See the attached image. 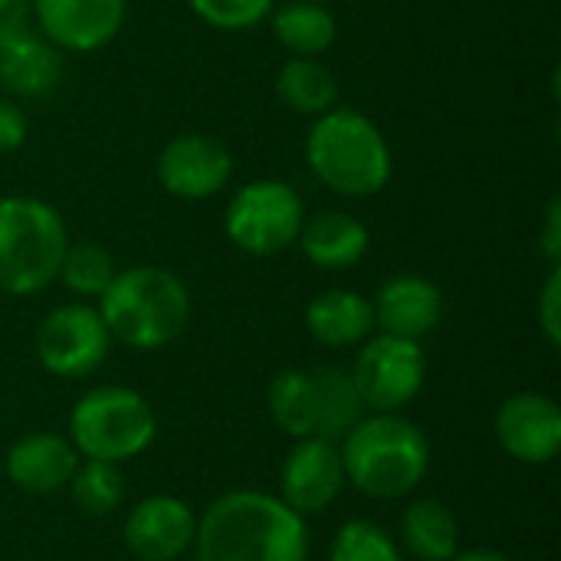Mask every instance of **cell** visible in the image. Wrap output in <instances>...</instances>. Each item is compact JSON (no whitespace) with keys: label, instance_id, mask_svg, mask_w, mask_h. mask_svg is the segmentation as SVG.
I'll use <instances>...</instances> for the list:
<instances>
[{"label":"cell","instance_id":"19","mask_svg":"<svg viewBox=\"0 0 561 561\" xmlns=\"http://www.w3.org/2000/svg\"><path fill=\"white\" fill-rule=\"evenodd\" d=\"M62 79V49L33 26L0 43V85L16 99H43Z\"/></svg>","mask_w":561,"mask_h":561},{"label":"cell","instance_id":"5","mask_svg":"<svg viewBox=\"0 0 561 561\" xmlns=\"http://www.w3.org/2000/svg\"><path fill=\"white\" fill-rule=\"evenodd\" d=\"M266 408L273 424L286 437H322L332 444H339L368 414L352 381V371L342 365L279 371L270 381Z\"/></svg>","mask_w":561,"mask_h":561},{"label":"cell","instance_id":"7","mask_svg":"<svg viewBox=\"0 0 561 561\" xmlns=\"http://www.w3.org/2000/svg\"><path fill=\"white\" fill-rule=\"evenodd\" d=\"M72 447L82 460L125 463L145 454L158 434L151 404L122 385H102L85 391L69 414Z\"/></svg>","mask_w":561,"mask_h":561},{"label":"cell","instance_id":"22","mask_svg":"<svg viewBox=\"0 0 561 561\" xmlns=\"http://www.w3.org/2000/svg\"><path fill=\"white\" fill-rule=\"evenodd\" d=\"M417 561H450L460 552V523L437 500H417L401 516V542Z\"/></svg>","mask_w":561,"mask_h":561},{"label":"cell","instance_id":"26","mask_svg":"<svg viewBox=\"0 0 561 561\" xmlns=\"http://www.w3.org/2000/svg\"><path fill=\"white\" fill-rule=\"evenodd\" d=\"M329 561H404L398 539L368 519L345 523L329 549Z\"/></svg>","mask_w":561,"mask_h":561},{"label":"cell","instance_id":"28","mask_svg":"<svg viewBox=\"0 0 561 561\" xmlns=\"http://www.w3.org/2000/svg\"><path fill=\"white\" fill-rule=\"evenodd\" d=\"M536 312H539V329H542L546 342H549L552 348H559L561 345V270L559 266H552V270H549V279H546V286H542V296H539Z\"/></svg>","mask_w":561,"mask_h":561},{"label":"cell","instance_id":"30","mask_svg":"<svg viewBox=\"0 0 561 561\" xmlns=\"http://www.w3.org/2000/svg\"><path fill=\"white\" fill-rule=\"evenodd\" d=\"M539 247L546 253V260L552 266H559L561 260V197H552L542 217V230H539Z\"/></svg>","mask_w":561,"mask_h":561},{"label":"cell","instance_id":"24","mask_svg":"<svg viewBox=\"0 0 561 561\" xmlns=\"http://www.w3.org/2000/svg\"><path fill=\"white\" fill-rule=\"evenodd\" d=\"M118 266H115V256L102 247V243H92V240H79L66 247L62 253V263H59V276L62 286L76 296V299H102V293L112 286Z\"/></svg>","mask_w":561,"mask_h":561},{"label":"cell","instance_id":"2","mask_svg":"<svg viewBox=\"0 0 561 561\" xmlns=\"http://www.w3.org/2000/svg\"><path fill=\"white\" fill-rule=\"evenodd\" d=\"M306 164L312 178L339 197H375L394 174L391 145L358 108H329L306 131Z\"/></svg>","mask_w":561,"mask_h":561},{"label":"cell","instance_id":"4","mask_svg":"<svg viewBox=\"0 0 561 561\" xmlns=\"http://www.w3.org/2000/svg\"><path fill=\"white\" fill-rule=\"evenodd\" d=\"M108 335L128 348L154 352L171 345L191 322V293L164 266L118 270L99 299Z\"/></svg>","mask_w":561,"mask_h":561},{"label":"cell","instance_id":"14","mask_svg":"<svg viewBox=\"0 0 561 561\" xmlns=\"http://www.w3.org/2000/svg\"><path fill=\"white\" fill-rule=\"evenodd\" d=\"M493 427L500 447L519 463L542 467L561 450V408L549 394L523 391L506 398Z\"/></svg>","mask_w":561,"mask_h":561},{"label":"cell","instance_id":"17","mask_svg":"<svg viewBox=\"0 0 561 561\" xmlns=\"http://www.w3.org/2000/svg\"><path fill=\"white\" fill-rule=\"evenodd\" d=\"M76 463H79V454H76L72 440L49 434V431L26 434L7 450L10 483L20 486L23 493H36V496H49V493L62 490L76 470Z\"/></svg>","mask_w":561,"mask_h":561},{"label":"cell","instance_id":"8","mask_svg":"<svg viewBox=\"0 0 561 561\" xmlns=\"http://www.w3.org/2000/svg\"><path fill=\"white\" fill-rule=\"evenodd\" d=\"M306 220L299 191L279 178H256L233 191L224 210L227 240L247 256H276L296 247Z\"/></svg>","mask_w":561,"mask_h":561},{"label":"cell","instance_id":"20","mask_svg":"<svg viewBox=\"0 0 561 561\" xmlns=\"http://www.w3.org/2000/svg\"><path fill=\"white\" fill-rule=\"evenodd\" d=\"M306 329L325 348H352L375 335V306L355 289H325L306 306Z\"/></svg>","mask_w":561,"mask_h":561},{"label":"cell","instance_id":"10","mask_svg":"<svg viewBox=\"0 0 561 561\" xmlns=\"http://www.w3.org/2000/svg\"><path fill=\"white\" fill-rule=\"evenodd\" d=\"M33 348H36V362L49 375L85 378L105 362L112 348V335L95 306L66 302L46 312V319L36 329Z\"/></svg>","mask_w":561,"mask_h":561},{"label":"cell","instance_id":"9","mask_svg":"<svg viewBox=\"0 0 561 561\" xmlns=\"http://www.w3.org/2000/svg\"><path fill=\"white\" fill-rule=\"evenodd\" d=\"M348 371L368 414H401V408H408L424 388L427 355L414 339L378 332L362 342Z\"/></svg>","mask_w":561,"mask_h":561},{"label":"cell","instance_id":"21","mask_svg":"<svg viewBox=\"0 0 561 561\" xmlns=\"http://www.w3.org/2000/svg\"><path fill=\"white\" fill-rule=\"evenodd\" d=\"M276 95L289 112L319 118L339 105V79L319 56H289L276 72Z\"/></svg>","mask_w":561,"mask_h":561},{"label":"cell","instance_id":"15","mask_svg":"<svg viewBox=\"0 0 561 561\" xmlns=\"http://www.w3.org/2000/svg\"><path fill=\"white\" fill-rule=\"evenodd\" d=\"M197 519L178 496H148L125 519V546L141 561H178L194 546Z\"/></svg>","mask_w":561,"mask_h":561},{"label":"cell","instance_id":"32","mask_svg":"<svg viewBox=\"0 0 561 561\" xmlns=\"http://www.w3.org/2000/svg\"><path fill=\"white\" fill-rule=\"evenodd\" d=\"M450 561H513L510 556L496 552V549H473V552H457Z\"/></svg>","mask_w":561,"mask_h":561},{"label":"cell","instance_id":"27","mask_svg":"<svg viewBox=\"0 0 561 561\" xmlns=\"http://www.w3.org/2000/svg\"><path fill=\"white\" fill-rule=\"evenodd\" d=\"M187 7L197 20L224 33L253 30L273 13V0H187Z\"/></svg>","mask_w":561,"mask_h":561},{"label":"cell","instance_id":"13","mask_svg":"<svg viewBox=\"0 0 561 561\" xmlns=\"http://www.w3.org/2000/svg\"><path fill=\"white\" fill-rule=\"evenodd\" d=\"M345 483L348 480H345L339 444L322 440V437H306V440H296V447L283 460L279 500L306 519V516L325 513L339 500Z\"/></svg>","mask_w":561,"mask_h":561},{"label":"cell","instance_id":"31","mask_svg":"<svg viewBox=\"0 0 561 561\" xmlns=\"http://www.w3.org/2000/svg\"><path fill=\"white\" fill-rule=\"evenodd\" d=\"M33 26L30 0H0V43Z\"/></svg>","mask_w":561,"mask_h":561},{"label":"cell","instance_id":"29","mask_svg":"<svg viewBox=\"0 0 561 561\" xmlns=\"http://www.w3.org/2000/svg\"><path fill=\"white\" fill-rule=\"evenodd\" d=\"M30 135V122H26V112L10 102V99H0V154L3 151H16Z\"/></svg>","mask_w":561,"mask_h":561},{"label":"cell","instance_id":"1","mask_svg":"<svg viewBox=\"0 0 561 561\" xmlns=\"http://www.w3.org/2000/svg\"><path fill=\"white\" fill-rule=\"evenodd\" d=\"M197 561H309V529L279 496L233 490L197 519Z\"/></svg>","mask_w":561,"mask_h":561},{"label":"cell","instance_id":"18","mask_svg":"<svg viewBox=\"0 0 561 561\" xmlns=\"http://www.w3.org/2000/svg\"><path fill=\"white\" fill-rule=\"evenodd\" d=\"M296 243L316 270L342 273L365 260L371 247V233L348 210H319L302 220Z\"/></svg>","mask_w":561,"mask_h":561},{"label":"cell","instance_id":"12","mask_svg":"<svg viewBox=\"0 0 561 561\" xmlns=\"http://www.w3.org/2000/svg\"><path fill=\"white\" fill-rule=\"evenodd\" d=\"M33 23L62 53H95L108 46L128 16V0H30Z\"/></svg>","mask_w":561,"mask_h":561},{"label":"cell","instance_id":"33","mask_svg":"<svg viewBox=\"0 0 561 561\" xmlns=\"http://www.w3.org/2000/svg\"><path fill=\"white\" fill-rule=\"evenodd\" d=\"M312 3H329V0H312Z\"/></svg>","mask_w":561,"mask_h":561},{"label":"cell","instance_id":"25","mask_svg":"<svg viewBox=\"0 0 561 561\" xmlns=\"http://www.w3.org/2000/svg\"><path fill=\"white\" fill-rule=\"evenodd\" d=\"M66 486L72 493V503L95 519L115 513L125 500V477L118 463L105 460H79Z\"/></svg>","mask_w":561,"mask_h":561},{"label":"cell","instance_id":"11","mask_svg":"<svg viewBox=\"0 0 561 561\" xmlns=\"http://www.w3.org/2000/svg\"><path fill=\"white\" fill-rule=\"evenodd\" d=\"M158 184L178 201H207L217 197L233 178L230 148L204 131L174 135L154 164Z\"/></svg>","mask_w":561,"mask_h":561},{"label":"cell","instance_id":"16","mask_svg":"<svg viewBox=\"0 0 561 561\" xmlns=\"http://www.w3.org/2000/svg\"><path fill=\"white\" fill-rule=\"evenodd\" d=\"M371 306H375V325L381 332L398 335V339H414V342L431 335L444 319L440 289L431 279L414 276V273H398L385 279Z\"/></svg>","mask_w":561,"mask_h":561},{"label":"cell","instance_id":"23","mask_svg":"<svg viewBox=\"0 0 561 561\" xmlns=\"http://www.w3.org/2000/svg\"><path fill=\"white\" fill-rule=\"evenodd\" d=\"M276 39L293 53V56H319L325 53L335 36L339 23L329 3H312V0H286L270 13Z\"/></svg>","mask_w":561,"mask_h":561},{"label":"cell","instance_id":"3","mask_svg":"<svg viewBox=\"0 0 561 561\" xmlns=\"http://www.w3.org/2000/svg\"><path fill=\"white\" fill-rule=\"evenodd\" d=\"M345 480L371 500H401L414 493L431 470L424 431L401 414H365L339 440Z\"/></svg>","mask_w":561,"mask_h":561},{"label":"cell","instance_id":"6","mask_svg":"<svg viewBox=\"0 0 561 561\" xmlns=\"http://www.w3.org/2000/svg\"><path fill=\"white\" fill-rule=\"evenodd\" d=\"M69 230L62 214L26 194L0 197V293L36 296L56 283Z\"/></svg>","mask_w":561,"mask_h":561}]
</instances>
